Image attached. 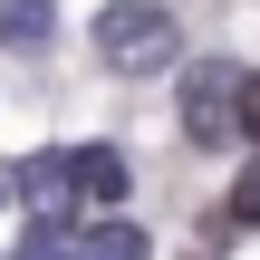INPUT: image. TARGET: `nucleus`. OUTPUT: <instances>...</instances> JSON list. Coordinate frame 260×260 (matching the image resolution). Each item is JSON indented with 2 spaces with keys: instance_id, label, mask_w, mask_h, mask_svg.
<instances>
[{
  "instance_id": "obj_1",
  "label": "nucleus",
  "mask_w": 260,
  "mask_h": 260,
  "mask_svg": "<svg viewBox=\"0 0 260 260\" xmlns=\"http://www.w3.org/2000/svg\"><path fill=\"white\" fill-rule=\"evenodd\" d=\"M174 48H183V29L164 0H106L96 10V58L116 77H154V68H174Z\"/></svg>"
},
{
  "instance_id": "obj_2",
  "label": "nucleus",
  "mask_w": 260,
  "mask_h": 260,
  "mask_svg": "<svg viewBox=\"0 0 260 260\" xmlns=\"http://www.w3.org/2000/svg\"><path fill=\"white\" fill-rule=\"evenodd\" d=\"M183 135L193 145H232L241 135V68L232 58H203L183 77Z\"/></svg>"
},
{
  "instance_id": "obj_3",
  "label": "nucleus",
  "mask_w": 260,
  "mask_h": 260,
  "mask_svg": "<svg viewBox=\"0 0 260 260\" xmlns=\"http://www.w3.org/2000/svg\"><path fill=\"white\" fill-rule=\"evenodd\" d=\"M68 183H77V203H116L125 193V154L116 145H77L68 154Z\"/></svg>"
},
{
  "instance_id": "obj_4",
  "label": "nucleus",
  "mask_w": 260,
  "mask_h": 260,
  "mask_svg": "<svg viewBox=\"0 0 260 260\" xmlns=\"http://www.w3.org/2000/svg\"><path fill=\"white\" fill-rule=\"evenodd\" d=\"M19 193H29V212H39V222H58V212L77 203V183H68V154H29V164H19Z\"/></svg>"
},
{
  "instance_id": "obj_5",
  "label": "nucleus",
  "mask_w": 260,
  "mask_h": 260,
  "mask_svg": "<svg viewBox=\"0 0 260 260\" xmlns=\"http://www.w3.org/2000/svg\"><path fill=\"white\" fill-rule=\"evenodd\" d=\"M0 39L10 48H48L58 39V0H0Z\"/></svg>"
},
{
  "instance_id": "obj_6",
  "label": "nucleus",
  "mask_w": 260,
  "mask_h": 260,
  "mask_svg": "<svg viewBox=\"0 0 260 260\" xmlns=\"http://www.w3.org/2000/svg\"><path fill=\"white\" fill-rule=\"evenodd\" d=\"M87 260H154V241H145L135 222H106V232L87 241Z\"/></svg>"
},
{
  "instance_id": "obj_7",
  "label": "nucleus",
  "mask_w": 260,
  "mask_h": 260,
  "mask_svg": "<svg viewBox=\"0 0 260 260\" xmlns=\"http://www.w3.org/2000/svg\"><path fill=\"white\" fill-rule=\"evenodd\" d=\"M222 222H232V232H260V164L241 174V183H232V203H222Z\"/></svg>"
},
{
  "instance_id": "obj_8",
  "label": "nucleus",
  "mask_w": 260,
  "mask_h": 260,
  "mask_svg": "<svg viewBox=\"0 0 260 260\" xmlns=\"http://www.w3.org/2000/svg\"><path fill=\"white\" fill-rule=\"evenodd\" d=\"M19 260H68V232H58V222H39V232L19 241Z\"/></svg>"
},
{
  "instance_id": "obj_9",
  "label": "nucleus",
  "mask_w": 260,
  "mask_h": 260,
  "mask_svg": "<svg viewBox=\"0 0 260 260\" xmlns=\"http://www.w3.org/2000/svg\"><path fill=\"white\" fill-rule=\"evenodd\" d=\"M241 135L260 145V77H241Z\"/></svg>"
},
{
  "instance_id": "obj_10",
  "label": "nucleus",
  "mask_w": 260,
  "mask_h": 260,
  "mask_svg": "<svg viewBox=\"0 0 260 260\" xmlns=\"http://www.w3.org/2000/svg\"><path fill=\"white\" fill-rule=\"evenodd\" d=\"M0 203H10V183H0Z\"/></svg>"
},
{
  "instance_id": "obj_11",
  "label": "nucleus",
  "mask_w": 260,
  "mask_h": 260,
  "mask_svg": "<svg viewBox=\"0 0 260 260\" xmlns=\"http://www.w3.org/2000/svg\"><path fill=\"white\" fill-rule=\"evenodd\" d=\"M203 260H212V251H203Z\"/></svg>"
}]
</instances>
